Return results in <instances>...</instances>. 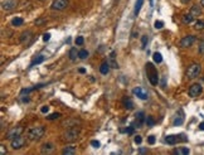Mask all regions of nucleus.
Segmentation results:
<instances>
[{
	"mask_svg": "<svg viewBox=\"0 0 204 155\" xmlns=\"http://www.w3.org/2000/svg\"><path fill=\"white\" fill-rule=\"evenodd\" d=\"M145 68H146V74L147 78L150 81V83L153 86H156L159 83V76H158V70L154 67V64L151 62H147L145 64Z\"/></svg>",
	"mask_w": 204,
	"mask_h": 155,
	"instance_id": "nucleus-1",
	"label": "nucleus"
},
{
	"mask_svg": "<svg viewBox=\"0 0 204 155\" xmlns=\"http://www.w3.org/2000/svg\"><path fill=\"white\" fill-rule=\"evenodd\" d=\"M44 135V127L43 126H37V127H32V129L28 131V137L29 140L37 141L40 140Z\"/></svg>",
	"mask_w": 204,
	"mask_h": 155,
	"instance_id": "nucleus-2",
	"label": "nucleus"
},
{
	"mask_svg": "<svg viewBox=\"0 0 204 155\" xmlns=\"http://www.w3.org/2000/svg\"><path fill=\"white\" fill-rule=\"evenodd\" d=\"M200 71H202V67H200L199 63H193L190 64L188 67V70H186V77L189 78V80H193V78H196L200 73Z\"/></svg>",
	"mask_w": 204,
	"mask_h": 155,
	"instance_id": "nucleus-3",
	"label": "nucleus"
},
{
	"mask_svg": "<svg viewBox=\"0 0 204 155\" xmlns=\"http://www.w3.org/2000/svg\"><path fill=\"white\" fill-rule=\"evenodd\" d=\"M78 135H79V129H77V127H72V129L67 130V131L64 132L63 137H64L65 141H70V143H71V141L77 140Z\"/></svg>",
	"mask_w": 204,
	"mask_h": 155,
	"instance_id": "nucleus-4",
	"label": "nucleus"
},
{
	"mask_svg": "<svg viewBox=\"0 0 204 155\" xmlns=\"http://www.w3.org/2000/svg\"><path fill=\"white\" fill-rule=\"evenodd\" d=\"M203 92V87H202V85H199V83H194V85H192L189 87V91H188V95L190 96V97H193V98H195V97H198V96L200 95Z\"/></svg>",
	"mask_w": 204,
	"mask_h": 155,
	"instance_id": "nucleus-5",
	"label": "nucleus"
},
{
	"mask_svg": "<svg viewBox=\"0 0 204 155\" xmlns=\"http://www.w3.org/2000/svg\"><path fill=\"white\" fill-rule=\"evenodd\" d=\"M24 131V129L22 126H16V127H13V129H10L8 132H6V137H8L9 140H13L15 139V137H18L22 135V132Z\"/></svg>",
	"mask_w": 204,
	"mask_h": 155,
	"instance_id": "nucleus-6",
	"label": "nucleus"
},
{
	"mask_svg": "<svg viewBox=\"0 0 204 155\" xmlns=\"http://www.w3.org/2000/svg\"><path fill=\"white\" fill-rule=\"evenodd\" d=\"M68 0H53L50 8L53 10H64L68 6Z\"/></svg>",
	"mask_w": 204,
	"mask_h": 155,
	"instance_id": "nucleus-7",
	"label": "nucleus"
},
{
	"mask_svg": "<svg viewBox=\"0 0 204 155\" xmlns=\"http://www.w3.org/2000/svg\"><path fill=\"white\" fill-rule=\"evenodd\" d=\"M25 145V139L22 136H18V137H15V139H13L12 140V147L14 150H19V149H22V147Z\"/></svg>",
	"mask_w": 204,
	"mask_h": 155,
	"instance_id": "nucleus-8",
	"label": "nucleus"
},
{
	"mask_svg": "<svg viewBox=\"0 0 204 155\" xmlns=\"http://www.w3.org/2000/svg\"><path fill=\"white\" fill-rule=\"evenodd\" d=\"M145 120H146V119H145V113L143 111L136 112V115H135V121L132 124V126H136L137 129H139V127L143 126V124H144Z\"/></svg>",
	"mask_w": 204,
	"mask_h": 155,
	"instance_id": "nucleus-9",
	"label": "nucleus"
},
{
	"mask_svg": "<svg viewBox=\"0 0 204 155\" xmlns=\"http://www.w3.org/2000/svg\"><path fill=\"white\" fill-rule=\"evenodd\" d=\"M183 135H169L165 137V143H168L169 145H175L179 141H186V139H180Z\"/></svg>",
	"mask_w": 204,
	"mask_h": 155,
	"instance_id": "nucleus-10",
	"label": "nucleus"
},
{
	"mask_svg": "<svg viewBox=\"0 0 204 155\" xmlns=\"http://www.w3.org/2000/svg\"><path fill=\"white\" fill-rule=\"evenodd\" d=\"M194 42H195V37L194 36H186V37H184L180 40V47L181 48H188V47L192 46Z\"/></svg>",
	"mask_w": 204,
	"mask_h": 155,
	"instance_id": "nucleus-11",
	"label": "nucleus"
},
{
	"mask_svg": "<svg viewBox=\"0 0 204 155\" xmlns=\"http://www.w3.org/2000/svg\"><path fill=\"white\" fill-rule=\"evenodd\" d=\"M16 4H18V1L16 0H6V1H3V9L4 10H12V9H14Z\"/></svg>",
	"mask_w": 204,
	"mask_h": 155,
	"instance_id": "nucleus-12",
	"label": "nucleus"
},
{
	"mask_svg": "<svg viewBox=\"0 0 204 155\" xmlns=\"http://www.w3.org/2000/svg\"><path fill=\"white\" fill-rule=\"evenodd\" d=\"M108 64L111 66V68H119V63H117V61H116V53H115V51H112L111 53H110V56H108Z\"/></svg>",
	"mask_w": 204,
	"mask_h": 155,
	"instance_id": "nucleus-13",
	"label": "nucleus"
},
{
	"mask_svg": "<svg viewBox=\"0 0 204 155\" xmlns=\"http://www.w3.org/2000/svg\"><path fill=\"white\" fill-rule=\"evenodd\" d=\"M132 94H134L135 96H137L139 98H141V100H146V98H147V94H146V92H145L141 87L134 88V89H132Z\"/></svg>",
	"mask_w": 204,
	"mask_h": 155,
	"instance_id": "nucleus-14",
	"label": "nucleus"
},
{
	"mask_svg": "<svg viewBox=\"0 0 204 155\" xmlns=\"http://www.w3.org/2000/svg\"><path fill=\"white\" fill-rule=\"evenodd\" d=\"M54 150V145L52 143H46L42 145V153L43 154H49Z\"/></svg>",
	"mask_w": 204,
	"mask_h": 155,
	"instance_id": "nucleus-15",
	"label": "nucleus"
},
{
	"mask_svg": "<svg viewBox=\"0 0 204 155\" xmlns=\"http://www.w3.org/2000/svg\"><path fill=\"white\" fill-rule=\"evenodd\" d=\"M122 105H123V107L127 109V110H132L134 109V102H132V100H131L130 97H123L122 98Z\"/></svg>",
	"mask_w": 204,
	"mask_h": 155,
	"instance_id": "nucleus-16",
	"label": "nucleus"
},
{
	"mask_svg": "<svg viewBox=\"0 0 204 155\" xmlns=\"http://www.w3.org/2000/svg\"><path fill=\"white\" fill-rule=\"evenodd\" d=\"M32 36H33V33L30 32V30H28V32H24V33H22V37H20V42L22 43H28V40L32 38Z\"/></svg>",
	"mask_w": 204,
	"mask_h": 155,
	"instance_id": "nucleus-17",
	"label": "nucleus"
},
{
	"mask_svg": "<svg viewBox=\"0 0 204 155\" xmlns=\"http://www.w3.org/2000/svg\"><path fill=\"white\" fill-rule=\"evenodd\" d=\"M110 67H111V66L108 64V62H107V61L106 62H102L101 67H100V72H101L102 74H107L110 72Z\"/></svg>",
	"mask_w": 204,
	"mask_h": 155,
	"instance_id": "nucleus-18",
	"label": "nucleus"
},
{
	"mask_svg": "<svg viewBox=\"0 0 204 155\" xmlns=\"http://www.w3.org/2000/svg\"><path fill=\"white\" fill-rule=\"evenodd\" d=\"M190 14H192L194 18H196V16H199L200 14H202V9H200L199 5H194L192 6V9H190Z\"/></svg>",
	"mask_w": 204,
	"mask_h": 155,
	"instance_id": "nucleus-19",
	"label": "nucleus"
},
{
	"mask_svg": "<svg viewBox=\"0 0 204 155\" xmlns=\"http://www.w3.org/2000/svg\"><path fill=\"white\" fill-rule=\"evenodd\" d=\"M42 86H44V83H39V85H37V86H33V87H30V88H24L20 91V95H24V94H30L32 91H34V89H38V88H40Z\"/></svg>",
	"mask_w": 204,
	"mask_h": 155,
	"instance_id": "nucleus-20",
	"label": "nucleus"
},
{
	"mask_svg": "<svg viewBox=\"0 0 204 155\" xmlns=\"http://www.w3.org/2000/svg\"><path fill=\"white\" fill-rule=\"evenodd\" d=\"M190 153L189 147H178V149L174 150V154H178V155H188Z\"/></svg>",
	"mask_w": 204,
	"mask_h": 155,
	"instance_id": "nucleus-21",
	"label": "nucleus"
},
{
	"mask_svg": "<svg viewBox=\"0 0 204 155\" xmlns=\"http://www.w3.org/2000/svg\"><path fill=\"white\" fill-rule=\"evenodd\" d=\"M62 154H63V155H74L76 154V147H73V146L64 147L63 151H62Z\"/></svg>",
	"mask_w": 204,
	"mask_h": 155,
	"instance_id": "nucleus-22",
	"label": "nucleus"
},
{
	"mask_svg": "<svg viewBox=\"0 0 204 155\" xmlns=\"http://www.w3.org/2000/svg\"><path fill=\"white\" fill-rule=\"evenodd\" d=\"M78 52L79 51H77V48H71V49H70V53H68V56H70V59L71 61H74L76 59V58H77L78 57Z\"/></svg>",
	"mask_w": 204,
	"mask_h": 155,
	"instance_id": "nucleus-23",
	"label": "nucleus"
},
{
	"mask_svg": "<svg viewBox=\"0 0 204 155\" xmlns=\"http://www.w3.org/2000/svg\"><path fill=\"white\" fill-rule=\"evenodd\" d=\"M144 4V0H137L136 1V4H135V10H134V14L135 15H139V13H140V9H141V6H143Z\"/></svg>",
	"mask_w": 204,
	"mask_h": 155,
	"instance_id": "nucleus-24",
	"label": "nucleus"
},
{
	"mask_svg": "<svg viewBox=\"0 0 204 155\" xmlns=\"http://www.w3.org/2000/svg\"><path fill=\"white\" fill-rule=\"evenodd\" d=\"M24 24V19L23 18H19V16H16V18H14L12 20V25L13 27H20Z\"/></svg>",
	"mask_w": 204,
	"mask_h": 155,
	"instance_id": "nucleus-25",
	"label": "nucleus"
},
{
	"mask_svg": "<svg viewBox=\"0 0 204 155\" xmlns=\"http://www.w3.org/2000/svg\"><path fill=\"white\" fill-rule=\"evenodd\" d=\"M153 59L155 63H161L162 62V56L161 53H159V52H155V53L153 54Z\"/></svg>",
	"mask_w": 204,
	"mask_h": 155,
	"instance_id": "nucleus-26",
	"label": "nucleus"
},
{
	"mask_svg": "<svg viewBox=\"0 0 204 155\" xmlns=\"http://www.w3.org/2000/svg\"><path fill=\"white\" fill-rule=\"evenodd\" d=\"M193 20H194V16L190 14V13H189V14H185L184 16H183V22H184L185 24H190Z\"/></svg>",
	"mask_w": 204,
	"mask_h": 155,
	"instance_id": "nucleus-27",
	"label": "nucleus"
},
{
	"mask_svg": "<svg viewBox=\"0 0 204 155\" xmlns=\"http://www.w3.org/2000/svg\"><path fill=\"white\" fill-rule=\"evenodd\" d=\"M46 59V57L44 56H39L38 58H35V59H34L32 63H30V67H33V66H35V64H39V63H42V62Z\"/></svg>",
	"mask_w": 204,
	"mask_h": 155,
	"instance_id": "nucleus-28",
	"label": "nucleus"
},
{
	"mask_svg": "<svg viewBox=\"0 0 204 155\" xmlns=\"http://www.w3.org/2000/svg\"><path fill=\"white\" fill-rule=\"evenodd\" d=\"M194 29L195 30H203L204 29V20H198L194 24Z\"/></svg>",
	"mask_w": 204,
	"mask_h": 155,
	"instance_id": "nucleus-29",
	"label": "nucleus"
},
{
	"mask_svg": "<svg viewBox=\"0 0 204 155\" xmlns=\"http://www.w3.org/2000/svg\"><path fill=\"white\" fill-rule=\"evenodd\" d=\"M87 57H88V52L86 49H81L78 52V58H81V59H86Z\"/></svg>",
	"mask_w": 204,
	"mask_h": 155,
	"instance_id": "nucleus-30",
	"label": "nucleus"
},
{
	"mask_svg": "<svg viewBox=\"0 0 204 155\" xmlns=\"http://www.w3.org/2000/svg\"><path fill=\"white\" fill-rule=\"evenodd\" d=\"M145 122L147 124V126H154L156 121H155V119L153 117V116H147L146 120H145Z\"/></svg>",
	"mask_w": 204,
	"mask_h": 155,
	"instance_id": "nucleus-31",
	"label": "nucleus"
},
{
	"mask_svg": "<svg viewBox=\"0 0 204 155\" xmlns=\"http://www.w3.org/2000/svg\"><path fill=\"white\" fill-rule=\"evenodd\" d=\"M183 122H184V117L181 116V117H176V119L174 120V122H173V124H174V126H180Z\"/></svg>",
	"mask_w": 204,
	"mask_h": 155,
	"instance_id": "nucleus-32",
	"label": "nucleus"
},
{
	"mask_svg": "<svg viewBox=\"0 0 204 155\" xmlns=\"http://www.w3.org/2000/svg\"><path fill=\"white\" fill-rule=\"evenodd\" d=\"M58 117H61V113L59 112H54V113H50L49 116H48V120H56V119H58Z\"/></svg>",
	"mask_w": 204,
	"mask_h": 155,
	"instance_id": "nucleus-33",
	"label": "nucleus"
},
{
	"mask_svg": "<svg viewBox=\"0 0 204 155\" xmlns=\"http://www.w3.org/2000/svg\"><path fill=\"white\" fill-rule=\"evenodd\" d=\"M154 27L156 29H161L162 27H164V22H161V20H156V22L154 23Z\"/></svg>",
	"mask_w": 204,
	"mask_h": 155,
	"instance_id": "nucleus-34",
	"label": "nucleus"
},
{
	"mask_svg": "<svg viewBox=\"0 0 204 155\" xmlns=\"http://www.w3.org/2000/svg\"><path fill=\"white\" fill-rule=\"evenodd\" d=\"M122 132H126V134H129V135H131V134H134V131H135V127H132V126H129L126 130H121Z\"/></svg>",
	"mask_w": 204,
	"mask_h": 155,
	"instance_id": "nucleus-35",
	"label": "nucleus"
},
{
	"mask_svg": "<svg viewBox=\"0 0 204 155\" xmlns=\"http://www.w3.org/2000/svg\"><path fill=\"white\" fill-rule=\"evenodd\" d=\"M74 42H76V44H77V46H82V44L85 43V39H83V37H77Z\"/></svg>",
	"mask_w": 204,
	"mask_h": 155,
	"instance_id": "nucleus-36",
	"label": "nucleus"
},
{
	"mask_svg": "<svg viewBox=\"0 0 204 155\" xmlns=\"http://www.w3.org/2000/svg\"><path fill=\"white\" fill-rule=\"evenodd\" d=\"M141 43H143L141 48H143V49H145V48H146V44H147V36H144L143 38H141Z\"/></svg>",
	"mask_w": 204,
	"mask_h": 155,
	"instance_id": "nucleus-37",
	"label": "nucleus"
},
{
	"mask_svg": "<svg viewBox=\"0 0 204 155\" xmlns=\"http://www.w3.org/2000/svg\"><path fill=\"white\" fill-rule=\"evenodd\" d=\"M155 141H156V140H155V136H154V135H150V136L147 137V143L150 144V145H154Z\"/></svg>",
	"mask_w": 204,
	"mask_h": 155,
	"instance_id": "nucleus-38",
	"label": "nucleus"
},
{
	"mask_svg": "<svg viewBox=\"0 0 204 155\" xmlns=\"http://www.w3.org/2000/svg\"><path fill=\"white\" fill-rule=\"evenodd\" d=\"M199 53L204 54V40H200V43H199Z\"/></svg>",
	"mask_w": 204,
	"mask_h": 155,
	"instance_id": "nucleus-39",
	"label": "nucleus"
},
{
	"mask_svg": "<svg viewBox=\"0 0 204 155\" xmlns=\"http://www.w3.org/2000/svg\"><path fill=\"white\" fill-rule=\"evenodd\" d=\"M91 145H92L93 147H96V149H98L101 144H100V141H97V140H92V141H91Z\"/></svg>",
	"mask_w": 204,
	"mask_h": 155,
	"instance_id": "nucleus-40",
	"label": "nucleus"
},
{
	"mask_svg": "<svg viewBox=\"0 0 204 155\" xmlns=\"http://www.w3.org/2000/svg\"><path fill=\"white\" fill-rule=\"evenodd\" d=\"M50 39V33H44L43 34V40L44 42H48Z\"/></svg>",
	"mask_w": 204,
	"mask_h": 155,
	"instance_id": "nucleus-41",
	"label": "nucleus"
},
{
	"mask_svg": "<svg viewBox=\"0 0 204 155\" xmlns=\"http://www.w3.org/2000/svg\"><path fill=\"white\" fill-rule=\"evenodd\" d=\"M134 141H135V144H141L143 139H141L140 135H136V136H135V139H134Z\"/></svg>",
	"mask_w": 204,
	"mask_h": 155,
	"instance_id": "nucleus-42",
	"label": "nucleus"
},
{
	"mask_svg": "<svg viewBox=\"0 0 204 155\" xmlns=\"http://www.w3.org/2000/svg\"><path fill=\"white\" fill-rule=\"evenodd\" d=\"M49 111V106H42V109H40V112L42 113H47Z\"/></svg>",
	"mask_w": 204,
	"mask_h": 155,
	"instance_id": "nucleus-43",
	"label": "nucleus"
},
{
	"mask_svg": "<svg viewBox=\"0 0 204 155\" xmlns=\"http://www.w3.org/2000/svg\"><path fill=\"white\" fill-rule=\"evenodd\" d=\"M147 151H149L147 147H140V149H139V154H146Z\"/></svg>",
	"mask_w": 204,
	"mask_h": 155,
	"instance_id": "nucleus-44",
	"label": "nucleus"
},
{
	"mask_svg": "<svg viewBox=\"0 0 204 155\" xmlns=\"http://www.w3.org/2000/svg\"><path fill=\"white\" fill-rule=\"evenodd\" d=\"M47 20L46 19H43V18H40V19H38V20H35V24L37 25H40V24H43V23H46Z\"/></svg>",
	"mask_w": 204,
	"mask_h": 155,
	"instance_id": "nucleus-45",
	"label": "nucleus"
},
{
	"mask_svg": "<svg viewBox=\"0 0 204 155\" xmlns=\"http://www.w3.org/2000/svg\"><path fill=\"white\" fill-rule=\"evenodd\" d=\"M5 153H6V150H5V146L3 145V144H1V145H0V154H1V155H5Z\"/></svg>",
	"mask_w": 204,
	"mask_h": 155,
	"instance_id": "nucleus-46",
	"label": "nucleus"
},
{
	"mask_svg": "<svg viewBox=\"0 0 204 155\" xmlns=\"http://www.w3.org/2000/svg\"><path fill=\"white\" fill-rule=\"evenodd\" d=\"M199 130H202V131H204V122H202L199 125Z\"/></svg>",
	"mask_w": 204,
	"mask_h": 155,
	"instance_id": "nucleus-47",
	"label": "nucleus"
},
{
	"mask_svg": "<svg viewBox=\"0 0 204 155\" xmlns=\"http://www.w3.org/2000/svg\"><path fill=\"white\" fill-rule=\"evenodd\" d=\"M78 72H79V73H86V70H85V68H79Z\"/></svg>",
	"mask_w": 204,
	"mask_h": 155,
	"instance_id": "nucleus-48",
	"label": "nucleus"
},
{
	"mask_svg": "<svg viewBox=\"0 0 204 155\" xmlns=\"http://www.w3.org/2000/svg\"><path fill=\"white\" fill-rule=\"evenodd\" d=\"M165 80H166V77H164V78H162V82H161L162 87H165Z\"/></svg>",
	"mask_w": 204,
	"mask_h": 155,
	"instance_id": "nucleus-49",
	"label": "nucleus"
},
{
	"mask_svg": "<svg viewBox=\"0 0 204 155\" xmlns=\"http://www.w3.org/2000/svg\"><path fill=\"white\" fill-rule=\"evenodd\" d=\"M189 1H190V0H181V3H183V4H188Z\"/></svg>",
	"mask_w": 204,
	"mask_h": 155,
	"instance_id": "nucleus-50",
	"label": "nucleus"
},
{
	"mask_svg": "<svg viewBox=\"0 0 204 155\" xmlns=\"http://www.w3.org/2000/svg\"><path fill=\"white\" fill-rule=\"evenodd\" d=\"M200 5L204 6V0H200Z\"/></svg>",
	"mask_w": 204,
	"mask_h": 155,
	"instance_id": "nucleus-51",
	"label": "nucleus"
},
{
	"mask_svg": "<svg viewBox=\"0 0 204 155\" xmlns=\"http://www.w3.org/2000/svg\"><path fill=\"white\" fill-rule=\"evenodd\" d=\"M150 4H151V5H153V0H150Z\"/></svg>",
	"mask_w": 204,
	"mask_h": 155,
	"instance_id": "nucleus-52",
	"label": "nucleus"
}]
</instances>
